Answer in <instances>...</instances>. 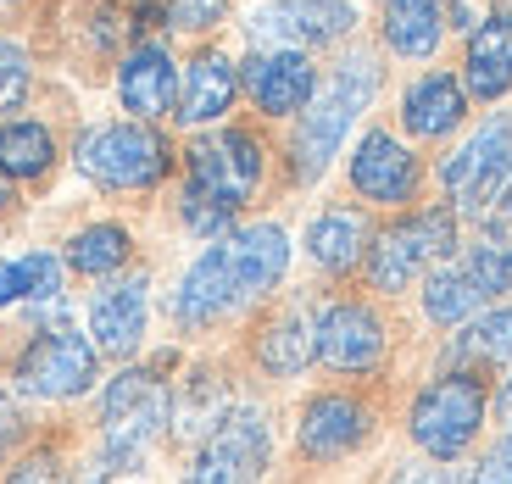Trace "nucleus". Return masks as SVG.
I'll return each mask as SVG.
<instances>
[{"mask_svg": "<svg viewBox=\"0 0 512 484\" xmlns=\"http://www.w3.org/2000/svg\"><path fill=\"white\" fill-rule=\"evenodd\" d=\"M485 229H512V184L501 190V201H496V212L485 217Z\"/></svg>", "mask_w": 512, "mask_h": 484, "instance_id": "38", "label": "nucleus"}, {"mask_svg": "<svg viewBox=\"0 0 512 484\" xmlns=\"http://www.w3.org/2000/svg\"><path fill=\"white\" fill-rule=\"evenodd\" d=\"M468 123V90L451 67H429L401 90V134L418 145H440Z\"/></svg>", "mask_w": 512, "mask_h": 484, "instance_id": "18", "label": "nucleus"}, {"mask_svg": "<svg viewBox=\"0 0 512 484\" xmlns=\"http://www.w3.org/2000/svg\"><path fill=\"white\" fill-rule=\"evenodd\" d=\"M117 101L134 123H162L179 106V62L162 39H134V51L117 62Z\"/></svg>", "mask_w": 512, "mask_h": 484, "instance_id": "17", "label": "nucleus"}, {"mask_svg": "<svg viewBox=\"0 0 512 484\" xmlns=\"http://www.w3.org/2000/svg\"><path fill=\"white\" fill-rule=\"evenodd\" d=\"M229 407H234L229 384H223L218 373H190L184 390H173V423H167V434H179V440H195V446H201L206 434L229 418Z\"/></svg>", "mask_w": 512, "mask_h": 484, "instance_id": "26", "label": "nucleus"}, {"mask_svg": "<svg viewBox=\"0 0 512 484\" xmlns=\"http://www.w3.org/2000/svg\"><path fill=\"white\" fill-rule=\"evenodd\" d=\"M379 39L401 62H429L446 39V6L440 0H384Z\"/></svg>", "mask_w": 512, "mask_h": 484, "instance_id": "24", "label": "nucleus"}, {"mask_svg": "<svg viewBox=\"0 0 512 484\" xmlns=\"http://www.w3.org/2000/svg\"><path fill=\"white\" fill-rule=\"evenodd\" d=\"M173 423V390L162 368H123L101 395V462L112 473L140 468Z\"/></svg>", "mask_w": 512, "mask_h": 484, "instance_id": "6", "label": "nucleus"}, {"mask_svg": "<svg viewBox=\"0 0 512 484\" xmlns=\"http://www.w3.org/2000/svg\"><path fill=\"white\" fill-rule=\"evenodd\" d=\"M6 206H12V179L0 173V212H6Z\"/></svg>", "mask_w": 512, "mask_h": 484, "instance_id": "40", "label": "nucleus"}, {"mask_svg": "<svg viewBox=\"0 0 512 484\" xmlns=\"http://www.w3.org/2000/svg\"><path fill=\"white\" fill-rule=\"evenodd\" d=\"M229 251H234V273H240L245 306L262 301L268 290H279V279L290 273V234L279 223H245L229 229Z\"/></svg>", "mask_w": 512, "mask_h": 484, "instance_id": "23", "label": "nucleus"}, {"mask_svg": "<svg viewBox=\"0 0 512 484\" xmlns=\"http://www.w3.org/2000/svg\"><path fill=\"white\" fill-rule=\"evenodd\" d=\"M373 434V407L357 401L346 390H323L301 407V429H295V446L307 462H340L357 446H368Z\"/></svg>", "mask_w": 512, "mask_h": 484, "instance_id": "15", "label": "nucleus"}, {"mask_svg": "<svg viewBox=\"0 0 512 484\" xmlns=\"http://www.w3.org/2000/svg\"><path fill=\"white\" fill-rule=\"evenodd\" d=\"M251 357H256V368L273 373V379L307 373L312 362H318V306L290 301V306H279V312H268L262 329H256V340H251Z\"/></svg>", "mask_w": 512, "mask_h": 484, "instance_id": "21", "label": "nucleus"}, {"mask_svg": "<svg viewBox=\"0 0 512 484\" xmlns=\"http://www.w3.org/2000/svg\"><path fill=\"white\" fill-rule=\"evenodd\" d=\"M23 301H28L23 268H17V256H12V262H0V312H6V306H23Z\"/></svg>", "mask_w": 512, "mask_h": 484, "instance_id": "35", "label": "nucleus"}, {"mask_svg": "<svg viewBox=\"0 0 512 484\" xmlns=\"http://www.w3.org/2000/svg\"><path fill=\"white\" fill-rule=\"evenodd\" d=\"M496 412H501V423L512 429V373L501 379V390H496Z\"/></svg>", "mask_w": 512, "mask_h": 484, "instance_id": "39", "label": "nucleus"}, {"mask_svg": "<svg viewBox=\"0 0 512 484\" xmlns=\"http://www.w3.org/2000/svg\"><path fill=\"white\" fill-rule=\"evenodd\" d=\"M0 6H17V0H0Z\"/></svg>", "mask_w": 512, "mask_h": 484, "instance_id": "41", "label": "nucleus"}, {"mask_svg": "<svg viewBox=\"0 0 512 484\" xmlns=\"http://www.w3.org/2000/svg\"><path fill=\"white\" fill-rule=\"evenodd\" d=\"M323 73L307 51H251L240 62V95L262 117H301L318 95Z\"/></svg>", "mask_w": 512, "mask_h": 484, "instance_id": "14", "label": "nucleus"}, {"mask_svg": "<svg viewBox=\"0 0 512 484\" xmlns=\"http://www.w3.org/2000/svg\"><path fill=\"white\" fill-rule=\"evenodd\" d=\"M256 51H329L357 34V6L351 0H268L245 23Z\"/></svg>", "mask_w": 512, "mask_h": 484, "instance_id": "9", "label": "nucleus"}, {"mask_svg": "<svg viewBox=\"0 0 512 484\" xmlns=\"http://www.w3.org/2000/svg\"><path fill=\"white\" fill-rule=\"evenodd\" d=\"M223 17H229V0H162V23L190 39L223 28Z\"/></svg>", "mask_w": 512, "mask_h": 484, "instance_id": "31", "label": "nucleus"}, {"mask_svg": "<svg viewBox=\"0 0 512 484\" xmlns=\"http://www.w3.org/2000/svg\"><path fill=\"white\" fill-rule=\"evenodd\" d=\"M273 462V429L256 407H229V418L195 446L179 484H256Z\"/></svg>", "mask_w": 512, "mask_h": 484, "instance_id": "10", "label": "nucleus"}, {"mask_svg": "<svg viewBox=\"0 0 512 484\" xmlns=\"http://www.w3.org/2000/svg\"><path fill=\"white\" fill-rule=\"evenodd\" d=\"M468 484H512V429L490 446V457L474 468V479H468Z\"/></svg>", "mask_w": 512, "mask_h": 484, "instance_id": "34", "label": "nucleus"}, {"mask_svg": "<svg viewBox=\"0 0 512 484\" xmlns=\"http://www.w3.org/2000/svg\"><path fill=\"white\" fill-rule=\"evenodd\" d=\"M346 179H351V195H357V201L407 212V206L423 195V156L412 151L401 134H390V128L373 123L357 140V151H351Z\"/></svg>", "mask_w": 512, "mask_h": 484, "instance_id": "11", "label": "nucleus"}, {"mask_svg": "<svg viewBox=\"0 0 512 484\" xmlns=\"http://www.w3.org/2000/svg\"><path fill=\"white\" fill-rule=\"evenodd\" d=\"M490 295L474 284V273L462 268L457 256H446L440 268L423 273V318L440 323V329H462V323L474 318V312H485Z\"/></svg>", "mask_w": 512, "mask_h": 484, "instance_id": "25", "label": "nucleus"}, {"mask_svg": "<svg viewBox=\"0 0 512 484\" xmlns=\"http://www.w3.org/2000/svg\"><path fill=\"white\" fill-rule=\"evenodd\" d=\"M379 84H384V62L368 51V45L346 51L329 67V78L318 84V95H312L307 112L295 117L290 145H284L290 184H318L323 173H329L334 156H340V145H346V134L357 128V117L379 101Z\"/></svg>", "mask_w": 512, "mask_h": 484, "instance_id": "2", "label": "nucleus"}, {"mask_svg": "<svg viewBox=\"0 0 512 484\" xmlns=\"http://www.w3.org/2000/svg\"><path fill=\"white\" fill-rule=\"evenodd\" d=\"M390 351V329L357 295L318 301V362L329 373H373Z\"/></svg>", "mask_w": 512, "mask_h": 484, "instance_id": "12", "label": "nucleus"}, {"mask_svg": "<svg viewBox=\"0 0 512 484\" xmlns=\"http://www.w3.org/2000/svg\"><path fill=\"white\" fill-rule=\"evenodd\" d=\"M240 306H245V290H240V273H234L229 234H223L218 245H206L190 268H184L167 312H173V323H179L184 334H201V329H212V323H223L229 312H240Z\"/></svg>", "mask_w": 512, "mask_h": 484, "instance_id": "13", "label": "nucleus"}, {"mask_svg": "<svg viewBox=\"0 0 512 484\" xmlns=\"http://www.w3.org/2000/svg\"><path fill=\"white\" fill-rule=\"evenodd\" d=\"M56 167V134L34 117H12L0 123V173L12 184H34Z\"/></svg>", "mask_w": 512, "mask_h": 484, "instance_id": "27", "label": "nucleus"}, {"mask_svg": "<svg viewBox=\"0 0 512 484\" xmlns=\"http://www.w3.org/2000/svg\"><path fill=\"white\" fill-rule=\"evenodd\" d=\"M28 90H34V62L17 39H0V123H12V112H23Z\"/></svg>", "mask_w": 512, "mask_h": 484, "instance_id": "30", "label": "nucleus"}, {"mask_svg": "<svg viewBox=\"0 0 512 484\" xmlns=\"http://www.w3.org/2000/svg\"><path fill=\"white\" fill-rule=\"evenodd\" d=\"M512 357V301L507 306H485L462 323V334L451 340V362L457 368H490V362Z\"/></svg>", "mask_w": 512, "mask_h": 484, "instance_id": "29", "label": "nucleus"}, {"mask_svg": "<svg viewBox=\"0 0 512 484\" xmlns=\"http://www.w3.org/2000/svg\"><path fill=\"white\" fill-rule=\"evenodd\" d=\"M17 268H23V290H28V301H62V279H67V262L62 256H51V251H23L17 256Z\"/></svg>", "mask_w": 512, "mask_h": 484, "instance_id": "32", "label": "nucleus"}, {"mask_svg": "<svg viewBox=\"0 0 512 484\" xmlns=\"http://www.w3.org/2000/svg\"><path fill=\"white\" fill-rule=\"evenodd\" d=\"M390 484H457V473H446V468H423V462H412V468H401Z\"/></svg>", "mask_w": 512, "mask_h": 484, "instance_id": "36", "label": "nucleus"}, {"mask_svg": "<svg viewBox=\"0 0 512 484\" xmlns=\"http://www.w3.org/2000/svg\"><path fill=\"white\" fill-rule=\"evenodd\" d=\"M128 256H134V234L123 223H90V229H78L67 240L62 262L84 279H117L128 268Z\"/></svg>", "mask_w": 512, "mask_h": 484, "instance_id": "28", "label": "nucleus"}, {"mask_svg": "<svg viewBox=\"0 0 512 484\" xmlns=\"http://www.w3.org/2000/svg\"><path fill=\"white\" fill-rule=\"evenodd\" d=\"M435 179L451 212L485 223L496 212L501 190L512 184V112H490L457 151L440 156Z\"/></svg>", "mask_w": 512, "mask_h": 484, "instance_id": "7", "label": "nucleus"}, {"mask_svg": "<svg viewBox=\"0 0 512 484\" xmlns=\"http://www.w3.org/2000/svg\"><path fill=\"white\" fill-rule=\"evenodd\" d=\"M78 173L95 184V190L112 195H145L156 184H167V173L179 167V151L156 123H101L90 128L84 140L73 145Z\"/></svg>", "mask_w": 512, "mask_h": 484, "instance_id": "4", "label": "nucleus"}, {"mask_svg": "<svg viewBox=\"0 0 512 484\" xmlns=\"http://www.w3.org/2000/svg\"><path fill=\"white\" fill-rule=\"evenodd\" d=\"M268 179V145L245 123H218L184 151V184H179V223L190 234L223 240L234 229L240 206Z\"/></svg>", "mask_w": 512, "mask_h": 484, "instance_id": "1", "label": "nucleus"}, {"mask_svg": "<svg viewBox=\"0 0 512 484\" xmlns=\"http://www.w3.org/2000/svg\"><path fill=\"white\" fill-rule=\"evenodd\" d=\"M145 318H151V273L106 279L90 301L95 351H106V357H134L145 340Z\"/></svg>", "mask_w": 512, "mask_h": 484, "instance_id": "20", "label": "nucleus"}, {"mask_svg": "<svg viewBox=\"0 0 512 484\" xmlns=\"http://www.w3.org/2000/svg\"><path fill=\"white\" fill-rule=\"evenodd\" d=\"M240 101V62L223 56L218 45H201L190 62L179 67V106L173 123L179 128H218Z\"/></svg>", "mask_w": 512, "mask_h": 484, "instance_id": "16", "label": "nucleus"}, {"mask_svg": "<svg viewBox=\"0 0 512 484\" xmlns=\"http://www.w3.org/2000/svg\"><path fill=\"white\" fill-rule=\"evenodd\" d=\"M17 434H23V412H17L12 401H6V395H0V451L12 446Z\"/></svg>", "mask_w": 512, "mask_h": 484, "instance_id": "37", "label": "nucleus"}, {"mask_svg": "<svg viewBox=\"0 0 512 484\" xmlns=\"http://www.w3.org/2000/svg\"><path fill=\"white\" fill-rule=\"evenodd\" d=\"M6 484H67V462H62V451L39 446V451H28V457H17V462H12V473H6Z\"/></svg>", "mask_w": 512, "mask_h": 484, "instance_id": "33", "label": "nucleus"}, {"mask_svg": "<svg viewBox=\"0 0 512 484\" xmlns=\"http://www.w3.org/2000/svg\"><path fill=\"white\" fill-rule=\"evenodd\" d=\"M95 368H101L95 340H84L73 323H51V329H39L23 345L12 379L34 401H73V395H84L95 384Z\"/></svg>", "mask_w": 512, "mask_h": 484, "instance_id": "8", "label": "nucleus"}, {"mask_svg": "<svg viewBox=\"0 0 512 484\" xmlns=\"http://www.w3.org/2000/svg\"><path fill=\"white\" fill-rule=\"evenodd\" d=\"M368 217L357 212V206H323L318 217L307 223V256H312V268L334 273V279H346V273L362 268V256H368Z\"/></svg>", "mask_w": 512, "mask_h": 484, "instance_id": "22", "label": "nucleus"}, {"mask_svg": "<svg viewBox=\"0 0 512 484\" xmlns=\"http://www.w3.org/2000/svg\"><path fill=\"white\" fill-rule=\"evenodd\" d=\"M490 412V384L479 368H446L440 379H429L418 395H412L407 412V434L423 457L435 462H457L474 451L479 429H485Z\"/></svg>", "mask_w": 512, "mask_h": 484, "instance_id": "5", "label": "nucleus"}, {"mask_svg": "<svg viewBox=\"0 0 512 484\" xmlns=\"http://www.w3.org/2000/svg\"><path fill=\"white\" fill-rule=\"evenodd\" d=\"M457 223L462 217L451 212L446 201L440 206H418V212H401L396 223L373 229L368 256H362V273H368V290L379 295H401L423 279L429 268H440L446 256H457Z\"/></svg>", "mask_w": 512, "mask_h": 484, "instance_id": "3", "label": "nucleus"}, {"mask_svg": "<svg viewBox=\"0 0 512 484\" xmlns=\"http://www.w3.org/2000/svg\"><path fill=\"white\" fill-rule=\"evenodd\" d=\"M462 90L468 101H501L512 90V0H496L462 45Z\"/></svg>", "mask_w": 512, "mask_h": 484, "instance_id": "19", "label": "nucleus"}]
</instances>
